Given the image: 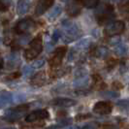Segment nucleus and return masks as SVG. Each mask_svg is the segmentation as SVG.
I'll use <instances>...</instances> for the list:
<instances>
[{
  "label": "nucleus",
  "instance_id": "obj_1",
  "mask_svg": "<svg viewBox=\"0 0 129 129\" xmlns=\"http://www.w3.org/2000/svg\"><path fill=\"white\" fill-rule=\"evenodd\" d=\"M62 25L65 29L64 33L61 35L64 43L69 44V43H72V42H74V41H76L82 37L83 32H82L81 28L78 26V24L72 22L71 20L64 19L62 21Z\"/></svg>",
  "mask_w": 129,
  "mask_h": 129
},
{
  "label": "nucleus",
  "instance_id": "obj_2",
  "mask_svg": "<svg viewBox=\"0 0 129 129\" xmlns=\"http://www.w3.org/2000/svg\"><path fill=\"white\" fill-rule=\"evenodd\" d=\"M43 51V41L41 36H37L29 43L28 48L24 52V57L27 60H33Z\"/></svg>",
  "mask_w": 129,
  "mask_h": 129
},
{
  "label": "nucleus",
  "instance_id": "obj_3",
  "mask_svg": "<svg viewBox=\"0 0 129 129\" xmlns=\"http://www.w3.org/2000/svg\"><path fill=\"white\" fill-rule=\"evenodd\" d=\"M125 28V24L122 20H112L104 29V32L107 36H116L121 34Z\"/></svg>",
  "mask_w": 129,
  "mask_h": 129
},
{
  "label": "nucleus",
  "instance_id": "obj_4",
  "mask_svg": "<svg viewBox=\"0 0 129 129\" xmlns=\"http://www.w3.org/2000/svg\"><path fill=\"white\" fill-rule=\"evenodd\" d=\"M97 21L99 22V24H104V23H109L112 21L113 18L115 17L114 14V8L111 5H106L103 6L99 12H97Z\"/></svg>",
  "mask_w": 129,
  "mask_h": 129
},
{
  "label": "nucleus",
  "instance_id": "obj_5",
  "mask_svg": "<svg viewBox=\"0 0 129 129\" xmlns=\"http://www.w3.org/2000/svg\"><path fill=\"white\" fill-rule=\"evenodd\" d=\"M28 109H29V105H27V104H19V106L7 111L5 113V116H6V118L8 120H17Z\"/></svg>",
  "mask_w": 129,
  "mask_h": 129
},
{
  "label": "nucleus",
  "instance_id": "obj_6",
  "mask_svg": "<svg viewBox=\"0 0 129 129\" xmlns=\"http://www.w3.org/2000/svg\"><path fill=\"white\" fill-rule=\"evenodd\" d=\"M35 27V22L32 19L26 18V19H20L15 26V31L18 34H24L30 30H32Z\"/></svg>",
  "mask_w": 129,
  "mask_h": 129
},
{
  "label": "nucleus",
  "instance_id": "obj_7",
  "mask_svg": "<svg viewBox=\"0 0 129 129\" xmlns=\"http://www.w3.org/2000/svg\"><path fill=\"white\" fill-rule=\"evenodd\" d=\"M66 52H67V48L66 47H59V48H57L53 52L52 58L50 59V66L52 68L58 67L59 65L61 64Z\"/></svg>",
  "mask_w": 129,
  "mask_h": 129
},
{
  "label": "nucleus",
  "instance_id": "obj_8",
  "mask_svg": "<svg viewBox=\"0 0 129 129\" xmlns=\"http://www.w3.org/2000/svg\"><path fill=\"white\" fill-rule=\"evenodd\" d=\"M113 106L110 102L107 101H100L97 102L93 107V112L98 115H109L112 112Z\"/></svg>",
  "mask_w": 129,
  "mask_h": 129
},
{
  "label": "nucleus",
  "instance_id": "obj_9",
  "mask_svg": "<svg viewBox=\"0 0 129 129\" xmlns=\"http://www.w3.org/2000/svg\"><path fill=\"white\" fill-rule=\"evenodd\" d=\"M48 117H49V112L47 110H37L28 114L25 116V121L26 122H33V121H37V120H41V119H46Z\"/></svg>",
  "mask_w": 129,
  "mask_h": 129
},
{
  "label": "nucleus",
  "instance_id": "obj_10",
  "mask_svg": "<svg viewBox=\"0 0 129 129\" xmlns=\"http://www.w3.org/2000/svg\"><path fill=\"white\" fill-rule=\"evenodd\" d=\"M54 4V0H38V3L35 8V15L36 16H42Z\"/></svg>",
  "mask_w": 129,
  "mask_h": 129
},
{
  "label": "nucleus",
  "instance_id": "obj_11",
  "mask_svg": "<svg viewBox=\"0 0 129 129\" xmlns=\"http://www.w3.org/2000/svg\"><path fill=\"white\" fill-rule=\"evenodd\" d=\"M66 12L70 17H77L81 14V7L78 4V0L68 1V4L66 6Z\"/></svg>",
  "mask_w": 129,
  "mask_h": 129
},
{
  "label": "nucleus",
  "instance_id": "obj_12",
  "mask_svg": "<svg viewBox=\"0 0 129 129\" xmlns=\"http://www.w3.org/2000/svg\"><path fill=\"white\" fill-rule=\"evenodd\" d=\"M31 7V0H19L17 5V13L19 16H23L28 13Z\"/></svg>",
  "mask_w": 129,
  "mask_h": 129
},
{
  "label": "nucleus",
  "instance_id": "obj_13",
  "mask_svg": "<svg viewBox=\"0 0 129 129\" xmlns=\"http://www.w3.org/2000/svg\"><path fill=\"white\" fill-rule=\"evenodd\" d=\"M52 104L58 107H72L76 105V101L70 98H55L52 101Z\"/></svg>",
  "mask_w": 129,
  "mask_h": 129
},
{
  "label": "nucleus",
  "instance_id": "obj_14",
  "mask_svg": "<svg viewBox=\"0 0 129 129\" xmlns=\"http://www.w3.org/2000/svg\"><path fill=\"white\" fill-rule=\"evenodd\" d=\"M109 50L108 48L106 47H103V46H100V47H96L94 48L92 51H91V54L93 56H95L97 58H100V59H104V58L108 57L109 55Z\"/></svg>",
  "mask_w": 129,
  "mask_h": 129
},
{
  "label": "nucleus",
  "instance_id": "obj_15",
  "mask_svg": "<svg viewBox=\"0 0 129 129\" xmlns=\"http://www.w3.org/2000/svg\"><path fill=\"white\" fill-rule=\"evenodd\" d=\"M46 82L45 72H38L36 73L31 79V84L33 86H42Z\"/></svg>",
  "mask_w": 129,
  "mask_h": 129
},
{
  "label": "nucleus",
  "instance_id": "obj_16",
  "mask_svg": "<svg viewBox=\"0 0 129 129\" xmlns=\"http://www.w3.org/2000/svg\"><path fill=\"white\" fill-rule=\"evenodd\" d=\"M91 46V40L89 38H84L81 39L79 42H78L76 46L74 47V49L77 51V52H84L85 50L89 49Z\"/></svg>",
  "mask_w": 129,
  "mask_h": 129
},
{
  "label": "nucleus",
  "instance_id": "obj_17",
  "mask_svg": "<svg viewBox=\"0 0 129 129\" xmlns=\"http://www.w3.org/2000/svg\"><path fill=\"white\" fill-rule=\"evenodd\" d=\"M61 13H62V7L59 6V5L53 7L51 10V12L48 14V19L50 21H53V20H55L61 15Z\"/></svg>",
  "mask_w": 129,
  "mask_h": 129
},
{
  "label": "nucleus",
  "instance_id": "obj_18",
  "mask_svg": "<svg viewBox=\"0 0 129 129\" xmlns=\"http://www.w3.org/2000/svg\"><path fill=\"white\" fill-rule=\"evenodd\" d=\"M127 52H128V49L124 44L118 43L117 45L115 46V53L118 56H124Z\"/></svg>",
  "mask_w": 129,
  "mask_h": 129
},
{
  "label": "nucleus",
  "instance_id": "obj_19",
  "mask_svg": "<svg viewBox=\"0 0 129 129\" xmlns=\"http://www.w3.org/2000/svg\"><path fill=\"white\" fill-rule=\"evenodd\" d=\"M88 84V79L86 77L79 78L76 82H74V86H76L78 88H84V86H86Z\"/></svg>",
  "mask_w": 129,
  "mask_h": 129
},
{
  "label": "nucleus",
  "instance_id": "obj_20",
  "mask_svg": "<svg viewBox=\"0 0 129 129\" xmlns=\"http://www.w3.org/2000/svg\"><path fill=\"white\" fill-rule=\"evenodd\" d=\"M12 98H13V96H12L11 93H5V94L1 95L0 96V108L1 107H4L9 102H11L12 101Z\"/></svg>",
  "mask_w": 129,
  "mask_h": 129
},
{
  "label": "nucleus",
  "instance_id": "obj_21",
  "mask_svg": "<svg viewBox=\"0 0 129 129\" xmlns=\"http://www.w3.org/2000/svg\"><path fill=\"white\" fill-rule=\"evenodd\" d=\"M82 3L86 9H94L98 5L99 0H82Z\"/></svg>",
  "mask_w": 129,
  "mask_h": 129
},
{
  "label": "nucleus",
  "instance_id": "obj_22",
  "mask_svg": "<svg viewBox=\"0 0 129 129\" xmlns=\"http://www.w3.org/2000/svg\"><path fill=\"white\" fill-rule=\"evenodd\" d=\"M86 75H87V70L85 68H84V67H81V68H79V69H77L75 71V78L76 79L85 77Z\"/></svg>",
  "mask_w": 129,
  "mask_h": 129
},
{
  "label": "nucleus",
  "instance_id": "obj_23",
  "mask_svg": "<svg viewBox=\"0 0 129 129\" xmlns=\"http://www.w3.org/2000/svg\"><path fill=\"white\" fill-rule=\"evenodd\" d=\"M11 5V0H0V12H5Z\"/></svg>",
  "mask_w": 129,
  "mask_h": 129
},
{
  "label": "nucleus",
  "instance_id": "obj_24",
  "mask_svg": "<svg viewBox=\"0 0 129 129\" xmlns=\"http://www.w3.org/2000/svg\"><path fill=\"white\" fill-rule=\"evenodd\" d=\"M116 64H117V60H116V59L110 58V59L107 61V63H106V67H107V69H108V70H112L113 68H115V67H116Z\"/></svg>",
  "mask_w": 129,
  "mask_h": 129
},
{
  "label": "nucleus",
  "instance_id": "obj_25",
  "mask_svg": "<svg viewBox=\"0 0 129 129\" xmlns=\"http://www.w3.org/2000/svg\"><path fill=\"white\" fill-rule=\"evenodd\" d=\"M60 37H61V32H60V30H58V29L54 30V31H53V33H52V43H53V44H55L58 40H59V38H60Z\"/></svg>",
  "mask_w": 129,
  "mask_h": 129
},
{
  "label": "nucleus",
  "instance_id": "obj_26",
  "mask_svg": "<svg viewBox=\"0 0 129 129\" xmlns=\"http://www.w3.org/2000/svg\"><path fill=\"white\" fill-rule=\"evenodd\" d=\"M44 65H45V60L44 59H39V60H36L32 64V68L39 69V68H42Z\"/></svg>",
  "mask_w": 129,
  "mask_h": 129
},
{
  "label": "nucleus",
  "instance_id": "obj_27",
  "mask_svg": "<svg viewBox=\"0 0 129 129\" xmlns=\"http://www.w3.org/2000/svg\"><path fill=\"white\" fill-rule=\"evenodd\" d=\"M117 106L121 107L124 109H129V99H124V100H120L117 102Z\"/></svg>",
  "mask_w": 129,
  "mask_h": 129
},
{
  "label": "nucleus",
  "instance_id": "obj_28",
  "mask_svg": "<svg viewBox=\"0 0 129 129\" xmlns=\"http://www.w3.org/2000/svg\"><path fill=\"white\" fill-rule=\"evenodd\" d=\"M102 95H104L105 97H110V98H116V97L119 96V94L117 92H114V91H107L102 93Z\"/></svg>",
  "mask_w": 129,
  "mask_h": 129
},
{
  "label": "nucleus",
  "instance_id": "obj_29",
  "mask_svg": "<svg viewBox=\"0 0 129 129\" xmlns=\"http://www.w3.org/2000/svg\"><path fill=\"white\" fill-rule=\"evenodd\" d=\"M96 128L97 126L95 123H87V124L84 125L81 129H96Z\"/></svg>",
  "mask_w": 129,
  "mask_h": 129
},
{
  "label": "nucleus",
  "instance_id": "obj_30",
  "mask_svg": "<svg viewBox=\"0 0 129 129\" xmlns=\"http://www.w3.org/2000/svg\"><path fill=\"white\" fill-rule=\"evenodd\" d=\"M20 77V73L19 72H16V73H13V74H11L10 76H8L7 79L8 80H16V79H18V78Z\"/></svg>",
  "mask_w": 129,
  "mask_h": 129
},
{
  "label": "nucleus",
  "instance_id": "obj_31",
  "mask_svg": "<svg viewBox=\"0 0 129 129\" xmlns=\"http://www.w3.org/2000/svg\"><path fill=\"white\" fill-rule=\"evenodd\" d=\"M113 87L115 88V89H122L123 88V84L121 83H119V82H115V83H113Z\"/></svg>",
  "mask_w": 129,
  "mask_h": 129
},
{
  "label": "nucleus",
  "instance_id": "obj_32",
  "mask_svg": "<svg viewBox=\"0 0 129 129\" xmlns=\"http://www.w3.org/2000/svg\"><path fill=\"white\" fill-rule=\"evenodd\" d=\"M118 43H120V40H119V38H112V39H111V41H110L111 45H114V46L117 45Z\"/></svg>",
  "mask_w": 129,
  "mask_h": 129
},
{
  "label": "nucleus",
  "instance_id": "obj_33",
  "mask_svg": "<svg viewBox=\"0 0 129 129\" xmlns=\"http://www.w3.org/2000/svg\"><path fill=\"white\" fill-rule=\"evenodd\" d=\"M90 117V115H79L76 116V119L77 120H81V119H84V118H88Z\"/></svg>",
  "mask_w": 129,
  "mask_h": 129
},
{
  "label": "nucleus",
  "instance_id": "obj_34",
  "mask_svg": "<svg viewBox=\"0 0 129 129\" xmlns=\"http://www.w3.org/2000/svg\"><path fill=\"white\" fill-rule=\"evenodd\" d=\"M23 71H24V73H25L26 75H27V74H30V73H31V71H32V68H31V67L26 66L25 68L23 69Z\"/></svg>",
  "mask_w": 129,
  "mask_h": 129
},
{
  "label": "nucleus",
  "instance_id": "obj_35",
  "mask_svg": "<svg viewBox=\"0 0 129 129\" xmlns=\"http://www.w3.org/2000/svg\"><path fill=\"white\" fill-rule=\"evenodd\" d=\"M3 67V59H2V57L0 56V69Z\"/></svg>",
  "mask_w": 129,
  "mask_h": 129
},
{
  "label": "nucleus",
  "instance_id": "obj_36",
  "mask_svg": "<svg viewBox=\"0 0 129 129\" xmlns=\"http://www.w3.org/2000/svg\"><path fill=\"white\" fill-rule=\"evenodd\" d=\"M70 129H81V128H80L79 126H75V127H71Z\"/></svg>",
  "mask_w": 129,
  "mask_h": 129
},
{
  "label": "nucleus",
  "instance_id": "obj_37",
  "mask_svg": "<svg viewBox=\"0 0 129 129\" xmlns=\"http://www.w3.org/2000/svg\"><path fill=\"white\" fill-rule=\"evenodd\" d=\"M60 1H62V2H68V1H70V0H60Z\"/></svg>",
  "mask_w": 129,
  "mask_h": 129
},
{
  "label": "nucleus",
  "instance_id": "obj_38",
  "mask_svg": "<svg viewBox=\"0 0 129 129\" xmlns=\"http://www.w3.org/2000/svg\"><path fill=\"white\" fill-rule=\"evenodd\" d=\"M3 129H15V128H13V127H9V128H3Z\"/></svg>",
  "mask_w": 129,
  "mask_h": 129
},
{
  "label": "nucleus",
  "instance_id": "obj_39",
  "mask_svg": "<svg viewBox=\"0 0 129 129\" xmlns=\"http://www.w3.org/2000/svg\"><path fill=\"white\" fill-rule=\"evenodd\" d=\"M113 1H118V0H113Z\"/></svg>",
  "mask_w": 129,
  "mask_h": 129
}]
</instances>
